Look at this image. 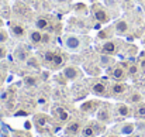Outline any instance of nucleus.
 Wrapping results in <instances>:
<instances>
[{"instance_id": "obj_26", "label": "nucleus", "mask_w": 145, "mask_h": 137, "mask_svg": "<svg viewBox=\"0 0 145 137\" xmlns=\"http://www.w3.org/2000/svg\"><path fill=\"white\" fill-rule=\"evenodd\" d=\"M131 103H141L142 102V96H141V93H138V92H134L131 96H130V99H128Z\"/></svg>"}, {"instance_id": "obj_17", "label": "nucleus", "mask_w": 145, "mask_h": 137, "mask_svg": "<svg viewBox=\"0 0 145 137\" xmlns=\"http://www.w3.org/2000/svg\"><path fill=\"white\" fill-rule=\"evenodd\" d=\"M34 120H35V124L41 129V127H45V126L48 124L51 119H49L47 115H37V116L34 117Z\"/></svg>"}, {"instance_id": "obj_15", "label": "nucleus", "mask_w": 145, "mask_h": 137, "mask_svg": "<svg viewBox=\"0 0 145 137\" xmlns=\"http://www.w3.org/2000/svg\"><path fill=\"white\" fill-rule=\"evenodd\" d=\"M49 26H51V20H49L48 17H38V18L35 20V28L40 30V31L47 30Z\"/></svg>"}, {"instance_id": "obj_30", "label": "nucleus", "mask_w": 145, "mask_h": 137, "mask_svg": "<svg viewBox=\"0 0 145 137\" xmlns=\"http://www.w3.org/2000/svg\"><path fill=\"white\" fill-rule=\"evenodd\" d=\"M6 55H7V48L3 45V44H0V59L6 58Z\"/></svg>"}, {"instance_id": "obj_20", "label": "nucleus", "mask_w": 145, "mask_h": 137, "mask_svg": "<svg viewBox=\"0 0 145 137\" xmlns=\"http://www.w3.org/2000/svg\"><path fill=\"white\" fill-rule=\"evenodd\" d=\"M134 116L138 119H145V103H140L135 110H134Z\"/></svg>"}, {"instance_id": "obj_3", "label": "nucleus", "mask_w": 145, "mask_h": 137, "mask_svg": "<svg viewBox=\"0 0 145 137\" xmlns=\"http://www.w3.org/2000/svg\"><path fill=\"white\" fill-rule=\"evenodd\" d=\"M127 74H128L127 67L123 65V64H117V65H114V67L110 69V75H111V78H113L114 81H117V82L124 81L125 76H127Z\"/></svg>"}, {"instance_id": "obj_31", "label": "nucleus", "mask_w": 145, "mask_h": 137, "mask_svg": "<svg viewBox=\"0 0 145 137\" xmlns=\"http://www.w3.org/2000/svg\"><path fill=\"white\" fill-rule=\"evenodd\" d=\"M25 57H27L25 52H18V59H20V61H25V59H27Z\"/></svg>"}, {"instance_id": "obj_24", "label": "nucleus", "mask_w": 145, "mask_h": 137, "mask_svg": "<svg viewBox=\"0 0 145 137\" xmlns=\"http://www.w3.org/2000/svg\"><path fill=\"white\" fill-rule=\"evenodd\" d=\"M63 61H65V58L61 55V54H58L56 52V57H55V59H54V62H52V68H59V67H62L63 65Z\"/></svg>"}, {"instance_id": "obj_27", "label": "nucleus", "mask_w": 145, "mask_h": 137, "mask_svg": "<svg viewBox=\"0 0 145 137\" xmlns=\"http://www.w3.org/2000/svg\"><path fill=\"white\" fill-rule=\"evenodd\" d=\"M7 40H8V34H7V31L3 30V28L0 27V44H4Z\"/></svg>"}, {"instance_id": "obj_1", "label": "nucleus", "mask_w": 145, "mask_h": 137, "mask_svg": "<svg viewBox=\"0 0 145 137\" xmlns=\"http://www.w3.org/2000/svg\"><path fill=\"white\" fill-rule=\"evenodd\" d=\"M121 48V41L118 40H107L106 43H103L100 45V52L106 54V55H116Z\"/></svg>"}, {"instance_id": "obj_4", "label": "nucleus", "mask_w": 145, "mask_h": 137, "mask_svg": "<svg viewBox=\"0 0 145 137\" xmlns=\"http://www.w3.org/2000/svg\"><path fill=\"white\" fill-rule=\"evenodd\" d=\"M65 47L69 49V51H78L82 48V40L76 36H66L65 38Z\"/></svg>"}, {"instance_id": "obj_29", "label": "nucleus", "mask_w": 145, "mask_h": 137, "mask_svg": "<svg viewBox=\"0 0 145 137\" xmlns=\"http://www.w3.org/2000/svg\"><path fill=\"white\" fill-rule=\"evenodd\" d=\"M127 71H128V74H130V75H133V76H134V75H137V74H138V67H137V65H131Z\"/></svg>"}, {"instance_id": "obj_25", "label": "nucleus", "mask_w": 145, "mask_h": 137, "mask_svg": "<svg viewBox=\"0 0 145 137\" xmlns=\"http://www.w3.org/2000/svg\"><path fill=\"white\" fill-rule=\"evenodd\" d=\"M111 62H113V59H111V55L101 54V57H100V64H101L103 67H107V65H110Z\"/></svg>"}, {"instance_id": "obj_35", "label": "nucleus", "mask_w": 145, "mask_h": 137, "mask_svg": "<svg viewBox=\"0 0 145 137\" xmlns=\"http://www.w3.org/2000/svg\"><path fill=\"white\" fill-rule=\"evenodd\" d=\"M107 137H120V136H117V134H110V136H107Z\"/></svg>"}, {"instance_id": "obj_36", "label": "nucleus", "mask_w": 145, "mask_h": 137, "mask_svg": "<svg viewBox=\"0 0 145 137\" xmlns=\"http://www.w3.org/2000/svg\"><path fill=\"white\" fill-rule=\"evenodd\" d=\"M128 137H140V136H137V134H130Z\"/></svg>"}, {"instance_id": "obj_8", "label": "nucleus", "mask_w": 145, "mask_h": 137, "mask_svg": "<svg viewBox=\"0 0 145 137\" xmlns=\"http://www.w3.org/2000/svg\"><path fill=\"white\" fill-rule=\"evenodd\" d=\"M10 31H11V34H13L16 38H24V37L27 36L25 28H24L20 23H11V24H10Z\"/></svg>"}, {"instance_id": "obj_33", "label": "nucleus", "mask_w": 145, "mask_h": 137, "mask_svg": "<svg viewBox=\"0 0 145 137\" xmlns=\"http://www.w3.org/2000/svg\"><path fill=\"white\" fill-rule=\"evenodd\" d=\"M7 96H8V92L6 91V92H3V95L0 96V99H1V100H6V99H7Z\"/></svg>"}, {"instance_id": "obj_28", "label": "nucleus", "mask_w": 145, "mask_h": 137, "mask_svg": "<svg viewBox=\"0 0 145 137\" xmlns=\"http://www.w3.org/2000/svg\"><path fill=\"white\" fill-rule=\"evenodd\" d=\"M51 41H52L51 34H48V33L42 34V44H44V45H48V44H51Z\"/></svg>"}, {"instance_id": "obj_18", "label": "nucleus", "mask_w": 145, "mask_h": 137, "mask_svg": "<svg viewBox=\"0 0 145 137\" xmlns=\"http://www.w3.org/2000/svg\"><path fill=\"white\" fill-rule=\"evenodd\" d=\"M23 82H24V85H27V86H37V85L40 84V79H38L37 76L27 75V76H24Z\"/></svg>"}, {"instance_id": "obj_21", "label": "nucleus", "mask_w": 145, "mask_h": 137, "mask_svg": "<svg viewBox=\"0 0 145 137\" xmlns=\"http://www.w3.org/2000/svg\"><path fill=\"white\" fill-rule=\"evenodd\" d=\"M134 124L133 123H124L123 126H121V129H120V132H121V134H133V132H134Z\"/></svg>"}, {"instance_id": "obj_12", "label": "nucleus", "mask_w": 145, "mask_h": 137, "mask_svg": "<svg viewBox=\"0 0 145 137\" xmlns=\"http://www.w3.org/2000/svg\"><path fill=\"white\" fill-rule=\"evenodd\" d=\"M97 133H99V130L96 129V124L95 123H89L85 127H82V130H80L82 137H96Z\"/></svg>"}, {"instance_id": "obj_22", "label": "nucleus", "mask_w": 145, "mask_h": 137, "mask_svg": "<svg viewBox=\"0 0 145 137\" xmlns=\"http://www.w3.org/2000/svg\"><path fill=\"white\" fill-rule=\"evenodd\" d=\"M55 57H56V52H55V51H47V52L44 54V61H45V64L51 67L52 62H54V59H55Z\"/></svg>"}, {"instance_id": "obj_16", "label": "nucleus", "mask_w": 145, "mask_h": 137, "mask_svg": "<svg viewBox=\"0 0 145 137\" xmlns=\"http://www.w3.org/2000/svg\"><path fill=\"white\" fill-rule=\"evenodd\" d=\"M116 112H117V115L121 116V117H128V116H131V109H130V106H127L125 103L117 105Z\"/></svg>"}, {"instance_id": "obj_9", "label": "nucleus", "mask_w": 145, "mask_h": 137, "mask_svg": "<svg viewBox=\"0 0 145 137\" xmlns=\"http://www.w3.org/2000/svg\"><path fill=\"white\" fill-rule=\"evenodd\" d=\"M100 106V102L97 100H86L85 103L80 105V110L83 113H95Z\"/></svg>"}, {"instance_id": "obj_34", "label": "nucleus", "mask_w": 145, "mask_h": 137, "mask_svg": "<svg viewBox=\"0 0 145 137\" xmlns=\"http://www.w3.org/2000/svg\"><path fill=\"white\" fill-rule=\"evenodd\" d=\"M55 1H58V3H68L69 0H55Z\"/></svg>"}, {"instance_id": "obj_38", "label": "nucleus", "mask_w": 145, "mask_h": 137, "mask_svg": "<svg viewBox=\"0 0 145 137\" xmlns=\"http://www.w3.org/2000/svg\"><path fill=\"white\" fill-rule=\"evenodd\" d=\"M137 1H140V3H142V1H145V0H137Z\"/></svg>"}, {"instance_id": "obj_23", "label": "nucleus", "mask_w": 145, "mask_h": 137, "mask_svg": "<svg viewBox=\"0 0 145 137\" xmlns=\"http://www.w3.org/2000/svg\"><path fill=\"white\" fill-rule=\"evenodd\" d=\"M55 112H56V115H58L59 120L65 122V120H68V119H69V113H68L65 109H62V107H56V109H55Z\"/></svg>"}, {"instance_id": "obj_32", "label": "nucleus", "mask_w": 145, "mask_h": 137, "mask_svg": "<svg viewBox=\"0 0 145 137\" xmlns=\"http://www.w3.org/2000/svg\"><path fill=\"white\" fill-rule=\"evenodd\" d=\"M25 115H28V112H25V110H20L16 113V116H25Z\"/></svg>"}, {"instance_id": "obj_7", "label": "nucleus", "mask_w": 145, "mask_h": 137, "mask_svg": "<svg viewBox=\"0 0 145 137\" xmlns=\"http://www.w3.org/2000/svg\"><path fill=\"white\" fill-rule=\"evenodd\" d=\"M114 33L116 34H118V36H123V34H127L128 31H130V24H128V21H125V20H117L116 23H114Z\"/></svg>"}, {"instance_id": "obj_10", "label": "nucleus", "mask_w": 145, "mask_h": 137, "mask_svg": "<svg viewBox=\"0 0 145 137\" xmlns=\"http://www.w3.org/2000/svg\"><path fill=\"white\" fill-rule=\"evenodd\" d=\"M127 91H128V86L124 82H114L111 85V88H110V92H111L113 96H121Z\"/></svg>"}, {"instance_id": "obj_13", "label": "nucleus", "mask_w": 145, "mask_h": 137, "mask_svg": "<svg viewBox=\"0 0 145 137\" xmlns=\"http://www.w3.org/2000/svg\"><path fill=\"white\" fill-rule=\"evenodd\" d=\"M97 120L101 122L103 124H106V123H108L111 120V113H110L108 107L104 106V107L99 109V112H97Z\"/></svg>"}, {"instance_id": "obj_37", "label": "nucleus", "mask_w": 145, "mask_h": 137, "mask_svg": "<svg viewBox=\"0 0 145 137\" xmlns=\"http://www.w3.org/2000/svg\"><path fill=\"white\" fill-rule=\"evenodd\" d=\"M1 24H3V21H1V18H0V27H1Z\"/></svg>"}, {"instance_id": "obj_2", "label": "nucleus", "mask_w": 145, "mask_h": 137, "mask_svg": "<svg viewBox=\"0 0 145 137\" xmlns=\"http://www.w3.org/2000/svg\"><path fill=\"white\" fill-rule=\"evenodd\" d=\"M92 13H93V17H95V20H96L97 23H101V24H106V23H108L110 21V14L107 13V10L101 6V4H93V7H92Z\"/></svg>"}, {"instance_id": "obj_6", "label": "nucleus", "mask_w": 145, "mask_h": 137, "mask_svg": "<svg viewBox=\"0 0 145 137\" xmlns=\"http://www.w3.org/2000/svg\"><path fill=\"white\" fill-rule=\"evenodd\" d=\"M80 130H82V123H80V120H72V122L68 123V126H66V129H65V133H66L68 136H76Z\"/></svg>"}, {"instance_id": "obj_5", "label": "nucleus", "mask_w": 145, "mask_h": 137, "mask_svg": "<svg viewBox=\"0 0 145 137\" xmlns=\"http://www.w3.org/2000/svg\"><path fill=\"white\" fill-rule=\"evenodd\" d=\"M62 74H63V76H65L66 81H75V79L79 78L80 71H79V68L75 67V65H68V67L63 68Z\"/></svg>"}, {"instance_id": "obj_19", "label": "nucleus", "mask_w": 145, "mask_h": 137, "mask_svg": "<svg viewBox=\"0 0 145 137\" xmlns=\"http://www.w3.org/2000/svg\"><path fill=\"white\" fill-rule=\"evenodd\" d=\"M113 31H114V28H111V27L104 28V30H101V31L99 33L97 38H100V40H107V38H110V37L113 36Z\"/></svg>"}, {"instance_id": "obj_14", "label": "nucleus", "mask_w": 145, "mask_h": 137, "mask_svg": "<svg viewBox=\"0 0 145 137\" xmlns=\"http://www.w3.org/2000/svg\"><path fill=\"white\" fill-rule=\"evenodd\" d=\"M28 38H30V41H31V44H34V45H40V44H42V33L40 31V30H31L30 33H28Z\"/></svg>"}, {"instance_id": "obj_11", "label": "nucleus", "mask_w": 145, "mask_h": 137, "mask_svg": "<svg viewBox=\"0 0 145 137\" xmlns=\"http://www.w3.org/2000/svg\"><path fill=\"white\" fill-rule=\"evenodd\" d=\"M90 89H92V93H95L97 96H107V86H106L104 82L97 81V82H95L92 85Z\"/></svg>"}]
</instances>
